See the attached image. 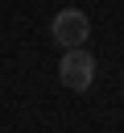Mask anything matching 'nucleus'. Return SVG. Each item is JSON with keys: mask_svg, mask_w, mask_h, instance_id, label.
<instances>
[{"mask_svg": "<svg viewBox=\"0 0 124 133\" xmlns=\"http://www.w3.org/2000/svg\"><path fill=\"white\" fill-rule=\"evenodd\" d=\"M58 79H62L70 91H87L91 79H95V58H91V50H83V46L66 50V58H62V66H58Z\"/></svg>", "mask_w": 124, "mask_h": 133, "instance_id": "f03ea898", "label": "nucleus"}, {"mask_svg": "<svg viewBox=\"0 0 124 133\" xmlns=\"http://www.w3.org/2000/svg\"><path fill=\"white\" fill-rule=\"evenodd\" d=\"M54 42L58 46H66V50H74V46H87V37H91V21H87V12L83 8H62L58 17H54Z\"/></svg>", "mask_w": 124, "mask_h": 133, "instance_id": "f257e3e1", "label": "nucleus"}]
</instances>
